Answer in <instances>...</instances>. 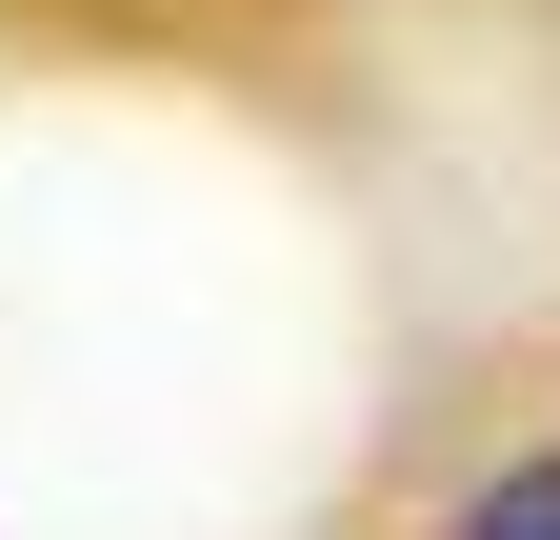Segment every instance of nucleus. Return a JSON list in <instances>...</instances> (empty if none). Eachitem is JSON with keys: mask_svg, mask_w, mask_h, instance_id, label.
<instances>
[{"mask_svg": "<svg viewBox=\"0 0 560 540\" xmlns=\"http://www.w3.org/2000/svg\"><path fill=\"white\" fill-rule=\"evenodd\" d=\"M480 540H560V460H540V481H501V501H480Z\"/></svg>", "mask_w": 560, "mask_h": 540, "instance_id": "obj_1", "label": "nucleus"}]
</instances>
